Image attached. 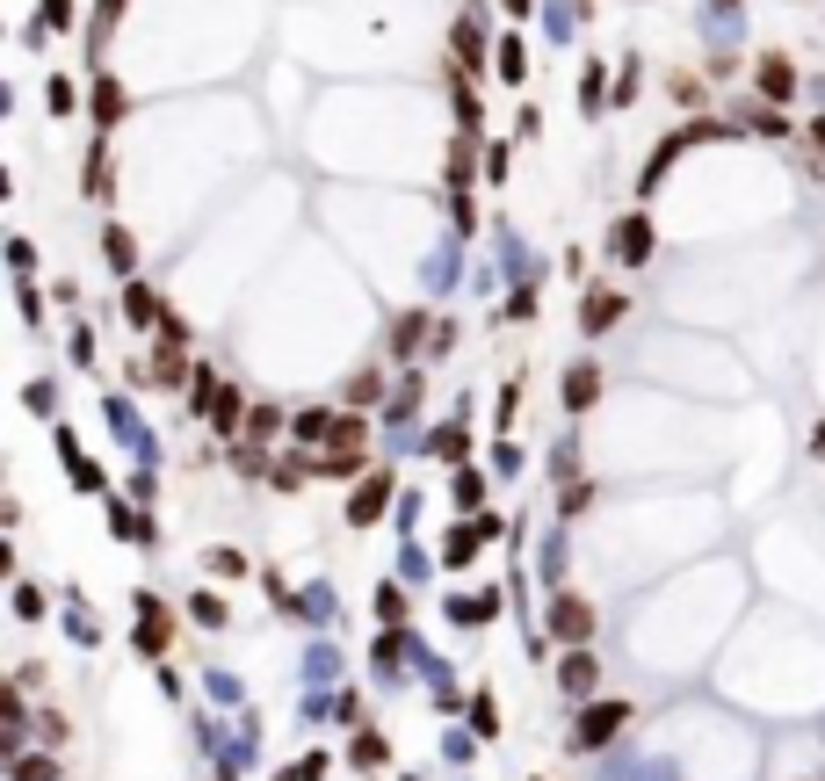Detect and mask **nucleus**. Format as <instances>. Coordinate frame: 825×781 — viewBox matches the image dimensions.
Listing matches in <instances>:
<instances>
[{"label": "nucleus", "instance_id": "1", "mask_svg": "<svg viewBox=\"0 0 825 781\" xmlns=\"http://www.w3.org/2000/svg\"><path fill=\"white\" fill-rule=\"evenodd\" d=\"M623 724H630V702H594V709L572 724V753H594V745H608Z\"/></svg>", "mask_w": 825, "mask_h": 781}, {"label": "nucleus", "instance_id": "2", "mask_svg": "<svg viewBox=\"0 0 825 781\" xmlns=\"http://www.w3.org/2000/svg\"><path fill=\"white\" fill-rule=\"evenodd\" d=\"M608 254L623 268H645L652 261V217H616V232H608Z\"/></svg>", "mask_w": 825, "mask_h": 781}, {"label": "nucleus", "instance_id": "3", "mask_svg": "<svg viewBox=\"0 0 825 781\" xmlns=\"http://www.w3.org/2000/svg\"><path fill=\"white\" fill-rule=\"evenodd\" d=\"M550 630L579 651V644H587V630H594V608L579 601V593H558V601H550Z\"/></svg>", "mask_w": 825, "mask_h": 781}, {"label": "nucleus", "instance_id": "4", "mask_svg": "<svg viewBox=\"0 0 825 781\" xmlns=\"http://www.w3.org/2000/svg\"><path fill=\"white\" fill-rule=\"evenodd\" d=\"M623 311H630V304H623L616 290H587V304H579V333H608Z\"/></svg>", "mask_w": 825, "mask_h": 781}, {"label": "nucleus", "instance_id": "5", "mask_svg": "<svg viewBox=\"0 0 825 781\" xmlns=\"http://www.w3.org/2000/svg\"><path fill=\"white\" fill-rule=\"evenodd\" d=\"M760 95H768V102H789V95H797V73H789L782 51H760Z\"/></svg>", "mask_w": 825, "mask_h": 781}, {"label": "nucleus", "instance_id": "6", "mask_svg": "<svg viewBox=\"0 0 825 781\" xmlns=\"http://www.w3.org/2000/svg\"><path fill=\"white\" fill-rule=\"evenodd\" d=\"M594 398H601V369L594 362H572L565 369V405H572V413H587Z\"/></svg>", "mask_w": 825, "mask_h": 781}, {"label": "nucleus", "instance_id": "7", "mask_svg": "<svg viewBox=\"0 0 825 781\" xmlns=\"http://www.w3.org/2000/svg\"><path fill=\"white\" fill-rule=\"evenodd\" d=\"M594 680H601L594 651H587V644H579V651H565V666H558V687H565V695H587Z\"/></svg>", "mask_w": 825, "mask_h": 781}, {"label": "nucleus", "instance_id": "8", "mask_svg": "<svg viewBox=\"0 0 825 781\" xmlns=\"http://www.w3.org/2000/svg\"><path fill=\"white\" fill-rule=\"evenodd\" d=\"M384 499H391V478H370V485L348 499V521H355V528H370V521L384 514Z\"/></svg>", "mask_w": 825, "mask_h": 781}, {"label": "nucleus", "instance_id": "9", "mask_svg": "<svg viewBox=\"0 0 825 781\" xmlns=\"http://www.w3.org/2000/svg\"><path fill=\"white\" fill-rule=\"evenodd\" d=\"M102 261H109L116 275H131V261H138V239H131L124 225H109V232H102Z\"/></svg>", "mask_w": 825, "mask_h": 781}, {"label": "nucleus", "instance_id": "10", "mask_svg": "<svg viewBox=\"0 0 825 781\" xmlns=\"http://www.w3.org/2000/svg\"><path fill=\"white\" fill-rule=\"evenodd\" d=\"M116 116H124V87H116V73L95 80V123L102 131H116Z\"/></svg>", "mask_w": 825, "mask_h": 781}, {"label": "nucleus", "instance_id": "11", "mask_svg": "<svg viewBox=\"0 0 825 781\" xmlns=\"http://www.w3.org/2000/svg\"><path fill=\"white\" fill-rule=\"evenodd\" d=\"M478 536H485V521H478V528H449L442 557H449V565H471V557H478Z\"/></svg>", "mask_w": 825, "mask_h": 781}, {"label": "nucleus", "instance_id": "12", "mask_svg": "<svg viewBox=\"0 0 825 781\" xmlns=\"http://www.w3.org/2000/svg\"><path fill=\"white\" fill-rule=\"evenodd\" d=\"M449 615H456V622H493V615H500V593H471V601H456Z\"/></svg>", "mask_w": 825, "mask_h": 781}, {"label": "nucleus", "instance_id": "13", "mask_svg": "<svg viewBox=\"0 0 825 781\" xmlns=\"http://www.w3.org/2000/svg\"><path fill=\"white\" fill-rule=\"evenodd\" d=\"M275 434H283V413H275V405H254V413H247V442H275Z\"/></svg>", "mask_w": 825, "mask_h": 781}, {"label": "nucleus", "instance_id": "14", "mask_svg": "<svg viewBox=\"0 0 825 781\" xmlns=\"http://www.w3.org/2000/svg\"><path fill=\"white\" fill-rule=\"evenodd\" d=\"M500 73H507L514 87H522V80H529V51H522V44H514V37L500 44Z\"/></svg>", "mask_w": 825, "mask_h": 781}, {"label": "nucleus", "instance_id": "15", "mask_svg": "<svg viewBox=\"0 0 825 781\" xmlns=\"http://www.w3.org/2000/svg\"><path fill=\"white\" fill-rule=\"evenodd\" d=\"M558 507H565V514H587V507H594V485H587V478H565Z\"/></svg>", "mask_w": 825, "mask_h": 781}, {"label": "nucleus", "instance_id": "16", "mask_svg": "<svg viewBox=\"0 0 825 781\" xmlns=\"http://www.w3.org/2000/svg\"><path fill=\"white\" fill-rule=\"evenodd\" d=\"M239 420H247V398H239V391H218V434H232Z\"/></svg>", "mask_w": 825, "mask_h": 781}, {"label": "nucleus", "instance_id": "17", "mask_svg": "<svg viewBox=\"0 0 825 781\" xmlns=\"http://www.w3.org/2000/svg\"><path fill=\"white\" fill-rule=\"evenodd\" d=\"M449 492H456V507H478V499H485V478H478V471H456Z\"/></svg>", "mask_w": 825, "mask_h": 781}, {"label": "nucleus", "instance_id": "18", "mask_svg": "<svg viewBox=\"0 0 825 781\" xmlns=\"http://www.w3.org/2000/svg\"><path fill=\"white\" fill-rule=\"evenodd\" d=\"M189 615H196V622H210V630H218V622H225V601H218V593H196V601H189Z\"/></svg>", "mask_w": 825, "mask_h": 781}, {"label": "nucleus", "instance_id": "19", "mask_svg": "<svg viewBox=\"0 0 825 781\" xmlns=\"http://www.w3.org/2000/svg\"><path fill=\"white\" fill-rule=\"evenodd\" d=\"M37 22H44V29H73V0H44Z\"/></svg>", "mask_w": 825, "mask_h": 781}, {"label": "nucleus", "instance_id": "20", "mask_svg": "<svg viewBox=\"0 0 825 781\" xmlns=\"http://www.w3.org/2000/svg\"><path fill=\"white\" fill-rule=\"evenodd\" d=\"M15 781H58V767H51V760H37V753H29V760H15Z\"/></svg>", "mask_w": 825, "mask_h": 781}, {"label": "nucleus", "instance_id": "21", "mask_svg": "<svg viewBox=\"0 0 825 781\" xmlns=\"http://www.w3.org/2000/svg\"><path fill=\"white\" fill-rule=\"evenodd\" d=\"M210 572H218V579H239V572H247V557H239V550H210Z\"/></svg>", "mask_w": 825, "mask_h": 781}, {"label": "nucleus", "instance_id": "22", "mask_svg": "<svg viewBox=\"0 0 825 781\" xmlns=\"http://www.w3.org/2000/svg\"><path fill=\"white\" fill-rule=\"evenodd\" d=\"M377 615L399 622V615H406V593H399V586H377Z\"/></svg>", "mask_w": 825, "mask_h": 781}, {"label": "nucleus", "instance_id": "23", "mask_svg": "<svg viewBox=\"0 0 825 781\" xmlns=\"http://www.w3.org/2000/svg\"><path fill=\"white\" fill-rule=\"evenodd\" d=\"M413 340H420V311H406V319H399V326H391V348H399V355L413 348Z\"/></svg>", "mask_w": 825, "mask_h": 781}, {"label": "nucleus", "instance_id": "24", "mask_svg": "<svg viewBox=\"0 0 825 781\" xmlns=\"http://www.w3.org/2000/svg\"><path fill=\"white\" fill-rule=\"evenodd\" d=\"M471 724H478L485 738H493V731H500V716H493V695H478V702H471Z\"/></svg>", "mask_w": 825, "mask_h": 781}, {"label": "nucleus", "instance_id": "25", "mask_svg": "<svg viewBox=\"0 0 825 781\" xmlns=\"http://www.w3.org/2000/svg\"><path fill=\"white\" fill-rule=\"evenodd\" d=\"M15 615H22V622H37V615H44V601H37V586H15Z\"/></svg>", "mask_w": 825, "mask_h": 781}, {"label": "nucleus", "instance_id": "26", "mask_svg": "<svg viewBox=\"0 0 825 781\" xmlns=\"http://www.w3.org/2000/svg\"><path fill=\"white\" fill-rule=\"evenodd\" d=\"M319 774H326V760H319V753H304V760H297L283 781H319Z\"/></svg>", "mask_w": 825, "mask_h": 781}, {"label": "nucleus", "instance_id": "27", "mask_svg": "<svg viewBox=\"0 0 825 781\" xmlns=\"http://www.w3.org/2000/svg\"><path fill=\"white\" fill-rule=\"evenodd\" d=\"M811 456H825V420H818V434H811Z\"/></svg>", "mask_w": 825, "mask_h": 781}, {"label": "nucleus", "instance_id": "28", "mask_svg": "<svg viewBox=\"0 0 825 781\" xmlns=\"http://www.w3.org/2000/svg\"><path fill=\"white\" fill-rule=\"evenodd\" d=\"M811 145H825V116H818V123H811Z\"/></svg>", "mask_w": 825, "mask_h": 781}, {"label": "nucleus", "instance_id": "29", "mask_svg": "<svg viewBox=\"0 0 825 781\" xmlns=\"http://www.w3.org/2000/svg\"><path fill=\"white\" fill-rule=\"evenodd\" d=\"M507 8H514V15H529V0H507Z\"/></svg>", "mask_w": 825, "mask_h": 781}]
</instances>
